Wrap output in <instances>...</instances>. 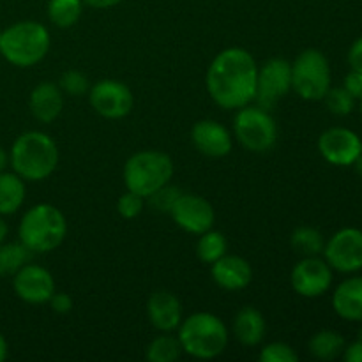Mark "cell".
<instances>
[{"instance_id":"1","label":"cell","mask_w":362,"mask_h":362,"mask_svg":"<svg viewBox=\"0 0 362 362\" xmlns=\"http://www.w3.org/2000/svg\"><path fill=\"white\" fill-rule=\"evenodd\" d=\"M258 64L247 49L232 46L212 59L205 85L212 101L225 110H239L255 101Z\"/></svg>"},{"instance_id":"2","label":"cell","mask_w":362,"mask_h":362,"mask_svg":"<svg viewBox=\"0 0 362 362\" xmlns=\"http://www.w3.org/2000/svg\"><path fill=\"white\" fill-rule=\"evenodd\" d=\"M9 163L25 182H39L52 175L59 165V147L42 131H27L14 140Z\"/></svg>"},{"instance_id":"3","label":"cell","mask_w":362,"mask_h":362,"mask_svg":"<svg viewBox=\"0 0 362 362\" xmlns=\"http://www.w3.org/2000/svg\"><path fill=\"white\" fill-rule=\"evenodd\" d=\"M179 338L182 352L194 359H216L228 345V329L216 315L200 311L182 318L179 325Z\"/></svg>"},{"instance_id":"4","label":"cell","mask_w":362,"mask_h":362,"mask_svg":"<svg viewBox=\"0 0 362 362\" xmlns=\"http://www.w3.org/2000/svg\"><path fill=\"white\" fill-rule=\"evenodd\" d=\"M67 235V221L59 207L52 204H37L28 209L18 226L20 243L32 253H52Z\"/></svg>"},{"instance_id":"5","label":"cell","mask_w":362,"mask_h":362,"mask_svg":"<svg viewBox=\"0 0 362 362\" xmlns=\"http://www.w3.org/2000/svg\"><path fill=\"white\" fill-rule=\"evenodd\" d=\"M52 37L48 28L34 20L13 23L0 32V55L16 67H32L49 52Z\"/></svg>"},{"instance_id":"6","label":"cell","mask_w":362,"mask_h":362,"mask_svg":"<svg viewBox=\"0 0 362 362\" xmlns=\"http://www.w3.org/2000/svg\"><path fill=\"white\" fill-rule=\"evenodd\" d=\"M173 177V161L166 152L140 151L124 165V184L127 191L147 200L159 187L166 186Z\"/></svg>"},{"instance_id":"7","label":"cell","mask_w":362,"mask_h":362,"mask_svg":"<svg viewBox=\"0 0 362 362\" xmlns=\"http://www.w3.org/2000/svg\"><path fill=\"white\" fill-rule=\"evenodd\" d=\"M331 66L320 49H304L292 62V90L304 101H322L331 88Z\"/></svg>"},{"instance_id":"8","label":"cell","mask_w":362,"mask_h":362,"mask_svg":"<svg viewBox=\"0 0 362 362\" xmlns=\"http://www.w3.org/2000/svg\"><path fill=\"white\" fill-rule=\"evenodd\" d=\"M233 134L246 151L265 154L278 141V124L269 110L247 105L237 110L233 119Z\"/></svg>"},{"instance_id":"9","label":"cell","mask_w":362,"mask_h":362,"mask_svg":"<svg viewBox=\"0 0 362 362\" xmlns=\"http://www.w3.org/2000/svg\"><path fill=\"white\" fill-rule=\"evenodd\" d=\"M292 90V62L274 57L258 66L255 101L264 110H272Z\"/></svg>"},{"instance_id":"10","label":"cell","mask_w":362,"mask_h":362,"mask_svg":"<svg viewBox=\"0 0 362 362\" xmlns=\"http://www.w3.org/2000/svg\"><path fill=\"white\" fill-rule=\"evenodd\" d=\"M324 258L332 271L352 274L362 269V230L341 228L325 243Z\"/></svg>"},{"instance_id":"11","label":"cell","mask_w":362,"mask_h":362,"mask_svg":"<svg viewBox=\"0 0 362 362\" xmlns=\"http://www.w3.org/2000/svg\"><path fill=\"white\" fill-rule=\"evenodd\" d=\"M88 103L95 113L110 120L124 119L134 106V95L127 85L117 80H101L88 90Z\"/></svg>"},{"instance_id":"12","label":"cell","mask_w":362,"mask_h":362,"mask_svg":"<svg viewBox=\"0 0 362 362\" xmlns=\"http://www.w3.org/2000/svg\"><path fill=\"white\" fill-rule=\"evenodd\" d=\"M290 283L297 296L317 299L329 292L332 285V269L320 257H304L290 274Z\"/></svg>"},{"instance_id":"13","label":"cell","mask_w":362,"mask_h":362,"mask_svg":"<svg viewBox=\"0 0 362 362\" xmlns=\"http://www.w3.org/2000/svg\"><path fill=\"white\" fill-rule=\"evenodd\" d=\"M170 216L177 226L193 235H202L211 230L216 221V212L211 202L198 194H180Z\"/></svg>"},{"instance_id":"14","label":"cell","mask_w":362,"mask_h":362,"mask_svg":"<svg viewBox=\"0 0 362 362\" xmlns=\"http://www.w3.org/2000/svg\"><path fill=\"white\" fill-rule=\"evenodd\" d=\"M318 151L331 165L352 166L362 154V140L349 127H331L318 138Z\"/></svg>"},{"instance_id":"15","label":"cell","mask_w":362,"mask_h":362,"mask_svg":"<svg viewBox=\"0 0 362 362\" xmlns=\"http://www.w3.org/2000/svg\"><path fill=\"white\" fill-rule=\"evenodd\" d=\"M13 288L23 303L48 304L55 293V279L48 269L27 264L13 276Z\"/></svg>"},{"instance_id":"16","label":"cell","mask_w":362,"mask_h":362,"mask_svg":"<svg viewBox=\"0 0 362 362\" xmlns=\"http://www.w3.org/2000/svg\"><path fill=\"white\" fill-rule=\"evenodd\" d=\"M191 141L194 148L207 158H225L233 148V138L230 131L212 119L198 120L191 127Z\"/></svg>"},{"instance_id":"17","label":"cell","mask_w":362,"mask_h":362,"mask_svg":"<svg viewBox=\"0 0 362 362\" xmlns=\"http://www.w3.org/2000/svg\"><path fill=\"white\" fill-rule=\"evenodd\" d=\"M147 318L159 332H173L182 322V303L166 290H158L147 300Z\"/></svg>"},{"instance_id":"18","label":"cell","mask_w":362,"mask_h":362,"mask_svg":"<svg viewBox=\"0 0 362 362\" xmlns=\"http://www.w3.org/2000/svg\"><path fill=\"white\" fill-rule=\"evenodd\" d=\"M211 274L219 288L228 290V292H239L251 283L253 269L246 258L226 253L225 257L211 265Z\"/></svg>"},{"instance_id":"19","label":"cell","mask_w":362,"mask_h":362,"mask_svg":"<svg viewBox=\"0 0 362 362\" xmlns=\"http://www.w3.org/2000/svg\"><path fill=\"white\" fill-rule=\"evenodd\" d=\"M28 106L35 120L42 124H52L59 119L64 110V92L57 83L42 81L32 88Z\"/></svg>"},{"instance_id":"20","label":"cell","mask_w":362,"mask_h":362,"mask_svg":"<svg viewBox=\"0 0 362 362\" xmlns=\"http://www.w3.org/2000/svg\"><path fill=\"white\" fill-rule=\"evenodd\" d=\"M332 308L343 320L362 322V276L339 283L332 293Z\"/></svg>"},{"instance_id":"21","label":"cell","mask_w":362,"mask_h":362,"mask_svg":"<svg viewBox=\"0 0 362 362\" xmlns=\"http://www.w3.org/2000/svg\"><path fill=\"white\" fill-rule=\"evenodd\" d=\"M265 318L260 310L246 306L233 318V334L244 346H257L265 338Z\"/></svg>"},{"instance_id":"22","label":"cell","mask_w":362,"mask_h":362,"mask_svg":"<svg viewBox=\"0 0 362 362\" xmlns=\"http://www.w3.org/2000/svg\"><path fill=\"white\" fill-rule=\"evenodd\" d=\"M25 197V180L14 172H0V216H9L20 211Z\"/></svg>"},{"instance_id":"23","label":"cell","mask_w":362,"mask_h":362,"mask_svg":"<svg viewBox=\"0 0 362 362\" xmlns=\"http://www.w3.org/2000/svg\"><path fill=\"white\" fill-rule=\"evenodd\" d=\"M345 346V338L331 329L318 331L317 334L311 336L310 343H308L310 354L318 361H334L336 357L341 356Z\"/></svg>"},{"instance_id":"24","label":"cell","mask_w":362,"mask_h":362,"mask_svg":"<svg viewBox=\"0 0 362 362\" xmlns=\"http://www.w3.org/2000/svg\"><path fill=\"white\" fill-rule=\"evenodd\" d=\"M83 0H48V20L59 28H71L83 14Z\"/></svg>"},{"instance_id":"25","label":"cell","mask_w":362,"mask_h":362,"mask_svg":"<svg viewBox=\"0 0 362 362\" xmlns=\"http://www.w3.org/2000/svg\"><path fill=\"white\" fill-rule=\"evenodd\" d=\"M290 246L300 257H320L324 253L325 240L320 230L313 226H299L290 235Z\"/></svg>"},{"instance_id":"26","label":"cell","mask_w":362,"mask_h":362,"mask_svg":"<svg viewBox=\"0 0 362 362\" xmlns=\"http://www.w3.org/2000/svg\"><path fill=\"white\" fill-rule=\"evenodd\" d=\"M180 356H182V346L179 338L170 332H163L145 349V359L151 362H175Z\"/></svg>"},{"instance_id":"27","label":"cell","mask_w":362,"mask_h":362,"mask_svg":"<svg viewBox=\"0 0 362 362\" xmlns=\"http://www.w3.org/2000/svg\"><path fill=\"white\" fill-rule=\"evenodd\" d=\"M32 251L21 243L0 244V276H14L32 258Z\"/></svg>"},{"instance_id":"28","label":"cell","mask_w":362,"mask_h":362,"mask_svg":"<svg viewBox=\"0 0 362 362\" xmlns=\"http://www.w3.org/2000/svg\"><path fill=\"white\" fill-rule=\"evenodd\" d=\"M198 237L200 239H198L197 244V255L204 264L212 265L216 260H219V258L228 253V243H226V237L221 232H216V230L211 228Z\"/></svg>"},{"instance_id":"29","label":"cell","mask_w":362,"mask_h":362,"mask_svg":"<svg viewBox=\"0 0 362 362\" xmlns=\"http://www.w3.org/2000/svg\"><path fill=\"white\" fill-rule=\"evenodd\" d=\"M60 90L64 92V95H69V98H80V95L88 94L90 90V83H88L87 74L81 73L78 69H69L64 71L59 78Z\"/></svg>"},{"instance_id":"30","label":"cell","mask_w":362,"mask_h":362,"mask_svg":"<svg viewBox=\"0 0 362 362\" xmlns=\"http://www.w3.org/2000/svg\"><path fill=\"white\" fill-rule=\"evenodd\" d=\"M324 101L325 105H327L329 112L339 117L350 115V113L354 112V106H356V99H354L343 87L329 88L327 94L324 95Z\"/></svg>"},{"instance_id":"31","label":"cell","mask_w":362,"mask_h":362,"mask_svg":"<svg viewBox=\"0 0 362 362\" xmlns=\"http://www.w3.org/2000/svg\"><path fill=\"white\" fill-rule=\"evenodd\" d=\"M258 361L260 362H297L299 356L296 350L283 341H274L265 345L258 354Z\"/></svg>"},{"instance_id":"32","label":"cell","mask_w":362,"mask_h":362,"mask_svg":"<svg viewBox=\"0 0 362 362\" xmlns=\"http://www.w3.org/2000/svg\"><path fill=\"white\" fill-rule=\"evenodd\" d=\"M182 194V191L179 189V187L172 186V184H166V186L159 187L156 193H152L151 197L147 198L148 202L152 204V207L156 209V211L159 212H166V214H170V211H172V207L175 205L177 198Z\"/></svg>"},{"instance_id":"33","label":"cell","mask_w":362,"mask_h":362,"mask_svg":"<svg viewBox=\"0 0 362 362\" xmlns=\"http://www.w3.org/2000/svg\"><path fill=\"white\" fill-rule=\"evenodd\" d=\"M144 205H145L144 197L133 193V191H126V193L117 200V212H119L120 218L134 219L144 212Z\"/></svg>"},{"instance_id":"34","label":"cell","mask_w":362,"mask_h":362,"mask_svg":"<svg viewBox=\"0 0 362 362\" xmlns=\"http://www.w3.org/2000/svg\"><path fill=\"white\" fill-rule=\"evenodd\" d=\"M343 88L352 95L354 99H362V73L361 71L352 69L345 76V81H343Z\"/></svg>"},{"instance_id":"35","label":"cell","mask_w":362,"mask_h":362,"mask_svg":"<svg viewBox=\"0 0 362 362\" xmlns=\"http://www.w3.org/2000/svg\"><path fill=\"white\" fill-rule=\"evenodd\" d=\"M48 304H49V308H52V310L59 315H66L73 310V299H71V296H67V293H64V292H57V290H55V293L49 297Z\"/></svg>"},{"instance_id":"36","label":"cell","mask_w":362,"mask_h":362,"mask_svg":"<svg viewBox=\"0 0 362 362\" xmlns=\"http://www.w3.org/2000/svg\"><path fill=\"white\" fill-rule=\"evenodd\" d=\"M349 64L352 69L361 71L362 73V37L357 39L349 49Z\"/></svg>"},{"instance_id":"37","label":"cell","mask_w":362,"mask_h":362,"mask_svg":"<svg viewBox=\"0 0 362 362\" xmlns=\"http://www.w3.org/2000/svg\"><path fill=\"white\" fill-rule=\"evenodd\" d=\"M341 356L346 362H362V339L350 343L349 346H345Z\"/></svg>"},{"instance_id":"38","label":"cell","mask_w":362,"mask_h":362,"mask_svg":"<svg viewBox=\"0 0 362 362\" xmlns=\"http://www.w3.org/2000/svg\"><path fill=\"white\" fill-rule=\"evenodd\" d=\"M124 0H83L85 6L94 7V9H110V7L119 6Z\"/></svg>"},{"instance_id":"39","label":"cell","mask_w":362,"mask_h":362,"mask_svg":"<svg viewBox=\"0 0 362 362\" xmlns=\"http://www.w3.org/2000/svg\"><path fill=\"white\" fill-rule=\"evenodd\" d=\"M7 350H9V349H7L6 338H4V336L0 334V362L7 359Z\"/></svg>"},{"instance_id":"40","label":"cell","mask_w":362,"mask_h":362,"mask_svg":"<svg viewBox=\"0 0 362 362\" xmlns=\"http://www.w3.org/2000/svg\"><path fill=\"white\" fill-rule=\"evenodd\" d=\"M7 165H9V154L0 147V172H4Z\"/></svg>"},{"instance_id":"41","label":"cell","mask_w":362,"mask_h":362,"mask_svg":"<svg viewBox=\"0 0 362 362\" xmlns=\"http://www.w3.org/2000/svg\"><path fill=\"white\" fill-rule=\"evenodd\" d=\"M7 233H9V226H7V223L4 221L2 218H0V244H2L4 240H6Z\"/></svg>"},{"instance_id":"42","label":"cell","mask_w":362,"mask_h":362,"mask_svg":"<svg viewBox=\"0 0 362 362\" xmlns=\"http://www.w3.org/2000/svg\"><path fill=\"white\" fill-rule=\"evenodd\" d=\"M352 166H356V172H357V175L362 177V154L359 156V158L356 159V163H354Z\"/></svg>"},{"instance_id":"43","label":"cell","mask_w":362,"mask_h":362,"mask_svg":"<svg viewBox=\"0 0 362 362\" xmlns=\"http://www.w3.org/2000/svg\"><path fill=\"white\" fill-rule=\"evenodd\" d=\"M359 101H361V113H362V99H359Z\"/></svg>"}]
</instances>
